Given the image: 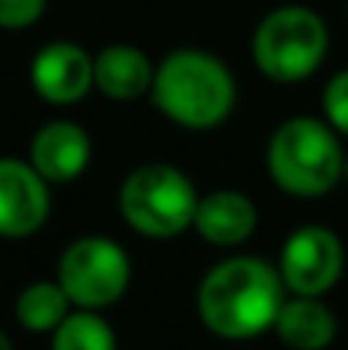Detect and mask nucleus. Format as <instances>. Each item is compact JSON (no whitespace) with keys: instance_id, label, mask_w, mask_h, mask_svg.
<instances>
[{"instance_id":"1","label":"nucleus","mask_w":348,"mask_h":350,"mask_svg":"<svg viewBox=\"0 0 348 350\" xmlns=\"http://www.w3.org/2000/svg\"><path fill=\"white\" fill-rule=\"evenodd\" d=\"M284 301L287 286L277 267L253 255L219 261L197 289L201 323L228 341L259 338L262 332L275 329Z\"/></svg>"},{"instance_id":"2","label":"nucleus","mask_w":348,"mask_h":350,"mask_svg":"<svg viewBox=\"0 0 348 350\" xmlns=\"http://www.w3.org/2000/svg\"><path fill=\"white\" fill-rule=\"evenodd\" d=\"M151 98L166 120L185 129H216L238 102L228 65L203 49H176L154 71Z\"/></svg>"},{"instance_id":"3","label":"nucleus","mask_w":348,"mask_h":350,"mask_svg":"<svg viewBox=\"0 0 348 350\" xmlns=\"http://www.w3.org/2000/svg\"><path fill=\"white\" fill-rule=\"evenodd\" d=\"M265 166L281 191L293 197H324L343 181L345 154L327 120L290 117L269 139Z\"/></svg>"},{"instance_id":"4","label":"nucleus","mask_w":348,"mask_h":350,"mask_svg":"<svg viewBox=\"0 0 348 350\" xmlns=\"http://www.w3.org/2000/svg\"><path fill=\"white\" fill-rule=\"evenodd\" d=\"M197 187L179 166L145 163L123 178L117 206L136 234L151 240H170L195 228Z\"/></svg>"},{"instance_id":"5","label":"nucleus","mask_w":348,"mask_h":350,"mask_svg":"<svg viewBox=\"0 0 348 350\" xmlns=\"http://www.w3.org/2000/svg\"><path fill=\"white\" fill-rule=\"evenodd\" d=\"M330 46L327 22L308 6H277L253 34V62L275 83H299L321 68Z\"/></svg>"},{"instance_id":"6","label":"nucleus","mask_w":348,"mask_h":350,"mask_svg":"<svg viewBox=\"0 0 348 350\" xmlns=\"http://www.w3.org/2000/svg\"><path fill=\"white\" fill-rule=\"evenodd\" d=\"M133 265L127 249L111 237H80L59 258V283L74 308L105 310L129 289Z\"/></svg>"},{"instance_id":"7","label":"nucleus","mask_w":348,"mask_h":350,"mask_svg":"<svg viewBox=\"0 0 348 350\" xmlns=\"http://www.w3.org/2000/svg\"><path fill=\"white\" fill-rule=\"evenodd\" d=\"M345 271V246L324 224H302L284 240L277 273L287 292L324 298Z\"/></svg>"},{"instance_id":"8","label":"nucleus","mask_w":348,"mask_h":350,"mask_svg":"<svg viewBox=\"0 0 348 350\" xmlns=\"http://www.w3.org/2000/svg\"><path fill=\"white\" fill-rule=\"evenodd\" d=\"M53 200L49 181L31 163L0 157V237L25 240L47 224Z\"/></svg>"},{"instance_id":"9","label":"nucleus","mask_w":348,"mask_h":350,"mask_svg":"<svg viewBox=\"0 0 348 350\" xmlns=\"http://www.w3.org/2000/svg\"><path fill=\"white\" fill-rule=\"evenodd\" d=\"M31 86L49 105H74L96 86L92 55L71 40L47 43L31 62Z\"/></svg>"},{"instance_id":"10","label":"nucleus","mask_w":348,"mask_h":350,"mask_svg":"<svg viewBox=\"0 0 348 350\" xmlns=\"http://www.w3.org/2000/svg\"><path fill=\"white\" fill-rule=\"evenodd\" d=\"M92 142L86 129L74 120H49L31 139V160L49 185H68L90 166Z\"/></svg>"},{"instance_id":"11","label":"nucleus","mask_w":348,"mask_h":350,"mask_svg":"<svg viewBox=\"0 0 348 350\" xmlns=\"http://www.w3.org/2000/svg\"><path fill=\"white\" fill-rule=\"evenodd\" d=\"M259 212L247 193L213 191L201 197L195 212V230L213 246H240L256 234Z\"/></svg>"},{"instance_id":"12","label":"nucleus","mask_w":348,"mask_h":350,"mask_svg":"<svg viewBox=\"0 0 348 350\" xmlns=\"http://www.w3.org/2000/svg\"><path fill=\"white\" fill-rule=\"evenodd\" d=\"M154 71L158 68L151 65V59L129 43H111L92 59L96 86L111 102H136L151 92Z\"/></svg>"},{"instance_id":"13","label":"nucleus","mask_w":348,"mask_h":350,"mask_svg":"<svg viewBox=\"0 0 348 350\" xmlns=\"http://www.w3.org/2000/svg\"><path fill=\"white\" fill-rule=\"evenodd\" d=\"M336 314L321 298L293 295L284 301L275 332L290 350H327L336 338Z\"/></svg>"},{"instance_id":"14","label":"nucleus","mask_w":348,"mask_h":350,"mask_svg":"<svg viewBox=\"0 0 348 350\" xmlns=\"http://www.w3.org/2000/svg\"><path fill=\"white\" fill-rule=\"evenodd\" d=\"M71 298L62 289L59 280H37L25 286L16 298V320L22 329L34 335H53L71 314Z\"/></svg>"},{"instance_id":"15","label":"nucleus","mask_w":348,"mask_h":350,"mask_svg":"<svg viewBox=\"0 0 348 350\" xmlns=\"http://www.w3.org/2000/svg\"><path fill=\"white\" fill-rule=\"evenodd\" d=\"M53 350H117V335L102 310L74 308L53 332Z\"/></svg>"},{"instance_id":"16","label":"nucleus","mask_w":348,"mask_h":350,"mask_svg":"<svg viewBox=\"0 0 348 350\" xmlns=\"http://www.w3.org/2000/svg\"><path fill=\"white\" fill-rule=\"evenodd\" d=\"M324 117L336 133L348 135V71H339L324 90Z\"/></svg>"},{"instance_id":"17","label":"nucleus","mask_w":348,"mask_h":350,"mask_svg":"<svg viewBox=\"0 0 348 350\" xmlns=\"http://www.w3.org/2000/svg\"><path fill=\"white\" fill-rule=\"evenodd\" d=\"M43 10H47V0H0V28H31L43 16Z\"/></svg>"},{"instance_id":"18","label":"nucleus","mask_w":348,"mask_h":350,"mask_svg":"<svg viewBox=\"0 0 348 350\" xmlns=\"http://www.w3.org/2000/svg\"><path fill=\"white\" fill-rule=\"evenodd\" d=\"M0 350H16L12 347V341H10V335H6L3 329H0Z\"/></svg>"},{"instance_id":"19","label":"nucleus","mask_w":348,"mask_h":350,"mask_svg":"<svg viewBox=\"0 0 348 350\" xmlns=\"http://www.w3.org/2000/svg\"><path fill=\"white\" fill-rule=\"evenodd\" d=\"M345 178H348V157H345Z\"/></svg>"}]
</instances>
